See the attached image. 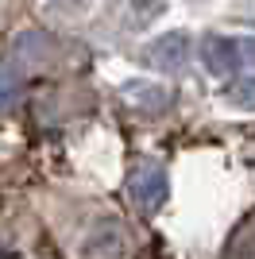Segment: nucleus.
Listing matches in <instances>:
<instances>
[{
	"mask_svg": "<svg viewBox=\"0 0 255 259\" xmlns=\"http://www.w3.org/2000/svg\"><path fill=\"white\" fill-rule=\"evenodd\" d=\"M128 190H132V201H136L143 213H159L166 205V194H170V178L159 162H143L132 170L128 178Z\"/></svg>",
	"mask_w": 255,
	"mask_h": 259,
	"instance_id": "nucleus-1",
	"label": "nucleus"
},
{
	"mask_svg": "<svg viewBox=\"0 0 255 259\" xmlns=\"http://www.w3.org/2000/svg\"><path fill=\"white\" fill-rule=\"evenodd\" d=\"M190 58V39L186 31H170V35H159L143 47V62L151 70H162V74H178L182 66Z\"/></svg>",
	"mask_w": 255,
	"mask_h": 259,
	"instance_id": "nucleus-2",
	"label": "nucleus"
},
{
	"mask_svg": "<svg viewBox=\"0 0 255 259\" xmlns=\"http://www.w3.org/2000/svg\"><path fill=\"white\" fill-rule=\"evenodd\" d=\"M240 54H244V43H236V39H224V35H205L201 39V62L217 77L232 74L240 66Z\"/></svg>",
	"mask_w": 255,
	"mask_h": 259,
	"instance_id": "nucleus-3",
	"label": "nucleus"
},
{
	"mask_svg": "<svg viewBox=\"0 0 255 259\" xmlns=\"http://www.w3.org/2000/svg\"><path fill=\"white\" fill-rule=\"evenodd\" d=\"M124 93H128L132 101H139V105H147V108H162V105H166V89H159V85H139V81H128Z\"/></svg>",
	"mask_w": 255,
	"mask_h": 259,
	"instance_id": "nucleus-4",
	"label": "nucleus"
},
{
	"mask_svg": "<svg viewBox=\"0 0 255 259\" xmlns=\"http://www.w3.org/2000/svg\"><path fill=\"white\" fill-rule=\"evenodd\" d=\"M228 105H236V108H255V77H240V81L228 89Z\"/></svg>",
	"mask_w": 255,
	"mask_h": 259,
	"instance_id": "nucleus-5",
	"label": "nucleus"
}]
</instances>
